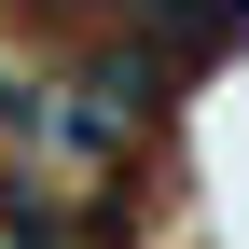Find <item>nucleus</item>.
<instances>
[{"mask_svg": "<svg viewBox=\"0 0 249 249\" xmlns=\"http://www.w3.org/2000/svg\"><path fill=\"white\" fill-rule=\"evenodd\" d=\"M152 42H180V55L208 70V55L249 42V0H152Z\"/></svg>", "mask_w": 249, "mask_h": 249, "instance_id": "f257e3e1", "label": "nucleus"}]
</instances>
